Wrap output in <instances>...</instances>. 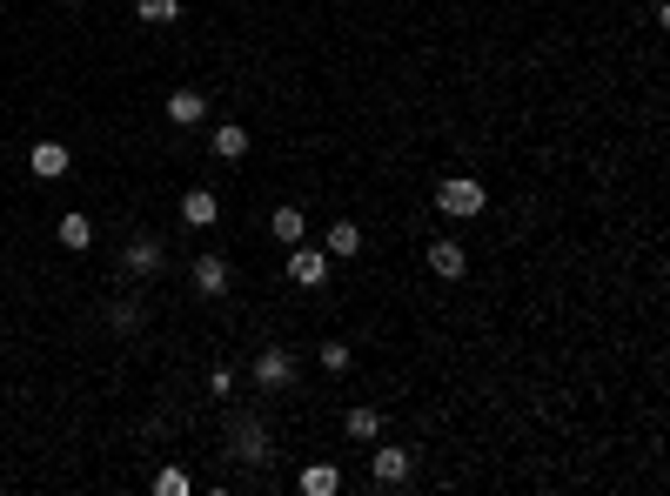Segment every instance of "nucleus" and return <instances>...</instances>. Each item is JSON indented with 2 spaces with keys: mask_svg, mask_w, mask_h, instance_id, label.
Masks as SVG:
<instances>
[{
  "mask_svg": "<svg viewBox=\"0 0 670 496\" xmlns=\"http://www.w3.org/2000/svg\"><path fill=\"white\" fill-rule=\"evenodd\" d=\"M436 208H443V215H456V222H469V215H483V208H490V188H483V181H443V188H436Z\"/></svg>",
  "mask_w": 670,
  "mask_h": 496,
  "instance_id": "obj_1",
  "label": "nucleus"
},
{
  "mask_svg": "<svg viewBox=\"0 0 670 496\" xmlns=\"http://www.w3.org/2000/svg\"><path fill=\"white\" fill-rule=\"evenodd\" d=\"M289 282H302V289H322V282H329V255H322V248H309V242H295V248H289Z\"/></svg>",
  "mask_w": 670,
  "mask_h": 496,
  "instance_id": "obj_2",
  "label": "nucleus"
},
{
  "mask_svg": "<svg viewBox=\"0 0 670 496\" xmlns=\"http://www.w3.org/2000/svg\"><path fill=\"white\" fill-rule=\"evenodd\" d=\"M295 383V356L289 349H262L255 356V389H289Z\"/></svg>",
  "mask_w": 670,
  "mask_h": 496,
  "instance_id": "obj_3",
  "label": "nucleus"
},
{
  "mask_svg": "<svg viewBox=\"0 0 670 496\" xmlns=\"http://www.w3.org/2000/svg\"><path fill=\"white\" fill-rule=\"evenodd\" d=\"M181 222H188V228H215V222H222L215 188H188V195H181Z\"/></svg>",
  "mask_w": 670,
  "mask_h": 496,
  "instance_id": "obj_4",
  "label": "nucleus"
},
{
  "mask_svg": "<svg viewBox=\"0 0 670 496\" xmlns=\"http://www.w3.org/2000/svg\"><path fill=\"white\" fill-rule=\"evenodd\" d=\"M27 168H34L41 181L67 175V148H61V141H34V148H27Z\"/></svg>",
  "mask_w": 670,
  "mask_h": 496,
  "instance_id": "obj_5",
  "label": "nucleus"
},
{
  "mask_svg": "<svg viewBox=\"0 0 670 496\" xmlns=\"http://www.w3.org/2000/svg\"><path fill=\"white\" fill-rule=\"evenodd\" d=\"M168 121H175V128H201V121H208V101H201L195 88L168 94Z\"/></svg>",
  "mask_w": 670,
  "mask_h": 496,
  "instance_id": "obj_6",
  "label": "nucleus"
},
{
  "mask_svg": "<svg viewBox=\"0 0 670 496\" xmlns=\"http://www.w3.org/2000/svg\"><path fill=\"white\" fill-rule=\"evenodd\" d=\"M268 235H275V242H309V215H302V208H275V215H268Z\"/></svg>",
  "mask_w": 670,
  "mask_h": 496,
  "instance_id": "obj_7",
  "label": "nucleus"
},
{
  "mask_svg": "<svg viewBox=\"0 0 670 496\" xmlns=\"http://www.w3.org/2000/svg\"><path fill=\"white\" fill-rule=\"evenodd\" d=\"M429 269L443 275V282H456V275L469 269V255H463V242H436V248H429Z\"/></svg>",
  "mask_w": 670,
  "mask_h": 496,
  "instance_id": "obj_8",
  "label": "nucleus"
},
{
  "mask_svg": "<svg viewBox=\"0 0 670 496\" xmlns=\"http://www.w3.org/2000/svg\"><path fill=\"white\" fill-rule=\"evenodd\" d=\"M195 289L201 295H222L228 289V262H222V255H201V262H195Z\"/></svg>",
  "mask_w": 670,
  "mask_h": 496,
  "instance_id": "obj_9",
  "label": "nucleus"
},
{
  "mask_svg": "<svg viewBox=\"0 0 670 496\" xmlns=\"http://www.w3.org/2000/svg\"><path fill=\"white\" fill-rule=\"evenodd\" d=\"M208 141H215V155H222V161H242L248 155V128H235V121H222Z\"/></svg>",
  "mask_w": 670,
  "mask_h": 496,
  "instance_id": "obj_10",
  "label": "nucleus"
},
{
  "mask_svg": "<svg viewBox=\"0 0 670 496\" xmlns=\"http://www.w3.org/2000/svg\"><path fill=\"white\" fill-rule=\"evenodd\" d=\"M376 483H409V450H376Z\"/></svg>",
  "mask_w": 670,
  "mask_h": 496,
  "instance_id": "obj_11",
  "label": "nucleus"
},
{
  "mask_svg": "<svg viewBox=\"0 0 670 496\" xmlns=\"http://www.w3.org/2000/svg\"><path fill=\"white\" fill-rule=\"evenodd\" d=\"M349 436H356V443H376V436H382V409L356 403V409H349Z\"/></svg>",
  "mask_w": 670,
  "mask_h": 496,
  "instance_id": "obj_12",
  "label": "nucleus"
},
{
  "mask_svg": "<svg viewBox=\"0 0 670 496\" xmlns=\"http://www.w3.org/2000/svg\"><path fill=\"white\" fill-rule=\"evenodd\" d=\"M61 248H74V255L94 248V222H88V215H61Z\"/></svg>",
  "mask_w": 670,
  "mask_h": 496,
  "instance_id": "obj_13",
  "label": "nucleus"
},
{
  "mask_svg": "<svg viewBox=\"0 0 670 496\" xmlns=\"http://www.w3.org/2000/svg\"><path fill=\"white\" fill-rule=\"evenodd\" d=\"M134 275H155L161 269V242H128V255H121Z\"/></svg>",
  "mask_w": 670,
  "mask_h": 496,
  "instance_id": "obj_14",
  "label": "nucleus"
},
{
  "mask_svg": "<svg viewBox=\"0 0 670 496\" xmlns=\"http://www.w3.org/2000/svg\"><path fill=\"white\" fill-rule=\"evenodd\" d=\"M302 490H309V496H335V490H342V476H335L329 463H309V470H302Z\"/></svg>",
  "mask_w": 670,
  "mask_h": 496,
  "instance_id": "obj_15",
  "label": "nucleus"
},
{
  "mask_svg": "<svg viewBox=\"0 0 670 496\" xmlns=\"http://www.w3.org/2000/svg\"><path fill=\"white\" fill-rule=\"evenodd\" d=\"M329 255H362V228L356 222H335L329 228Z\"/></svg>",
  "mask_w": 670,
  "mask_h": 496,
  "instance_id": "obj_16",
  "label": "nucleus"
},
{
  "mask_svg": "<svg viewBox=\"0 0 670 496\" xmlns=\"http://www.w3.org/2000/svg\"><path fill=\"white\" fill-rule=\"evenodd\" d=\"M134 14H141V21H175V14H181V7H175V0H141V7H134Z\"/></svg>",
  "mask_w": 670,
  "mask_h": 496,
  "instance_id": "obj_17",
  "label": "nucleus"
},
{
  "mask_svg": "<svg viewBox=\"0 0 670 496\" xmlns=\"http://www.w3.org/2000/svg\"><path fill=\"white\" fill-rule=\"evenodd\" d=\"M155 490H161V496H188V476H181V470H161Z\"/></svg>",
  "mask_w": 670,
  "mask_h": 496,
  "instance_id": "obj_18",
  "label": "nucleus"
},
{
  "mask_svg": "<svg viewBox=\"0 0 670 496\" xmlns=\"http://www.w3.org/2000/svg\"><path fill=\"white\" fill-rule=\"evenodd\" d=\"M322 369H349V349H342V342H322Z\"/></svg>",
  "mask_w": 670,
  "mask_h": 496,
  "instance_id": "obj_19",
  "label": "nucleus"
}]
</instances>
